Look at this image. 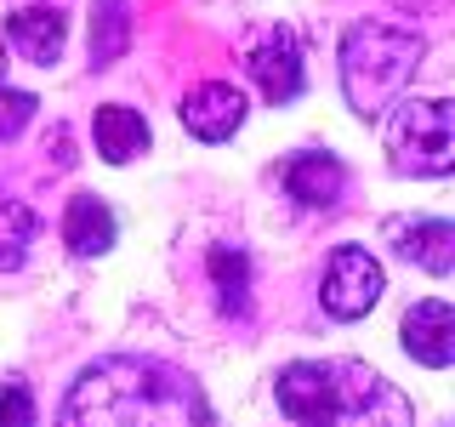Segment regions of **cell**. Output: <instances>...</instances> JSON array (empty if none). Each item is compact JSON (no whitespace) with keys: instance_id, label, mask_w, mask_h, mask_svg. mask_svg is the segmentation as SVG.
<instances>
[{"instance_id":"cell-1","label":"cell","mask_w":455,"mask_h":427,"mask_svg":"<svg viewBox=\"0 0 455 427\" xmlns=\"http://www.w3.org/2000/svg\"><path fill=\"white\" fill-rule=\"evenodd\" d=\"M57 427H205V405L154 359H103L75 376Z\"/></svg>"},{"instance_id":"cell-2","label":"cell","mask_w":455,"mask_h":427,"mask_svg":"<svg viewBox=\"0 0 455 427\" xmlns=\"http://www.w3.org/2000/svg\"><path fill=\"white\" fill-rule=\"evenodd\" d=\"M279 410L296 427H410L416 410L381 370L359 359H302L274 382Z\"/></svg>"},{"instance_id":"cell-3","label":"cell","mask_w":455,"mask_h":427,"mask_svg":"<svg viewBox=\"0 0 455 427\" xmlns=\"http://www.w3.org/2000/svg\"><path fill=\"white\" fill-rule=\"evenodd\" d=\"M421 68V35L393 23H353L341 40V85H347V109L376 120L398 103V92Z\"/></svg>"},{"instance_id":"cell-4","label":"cell","mask_w":455,"mask_h":427,"mask_svg":"<svg viewBox=\"0 0 455 427\" xmlns=\"http://www.w3.org/2000/svg\"><path fill=\"white\" fill-rule=\"evenodd\" d=\"M455 154V103L450 97H410L387 120V160L410 177H450Z\"/></svg>"},{"instance_id":"cell-5","label":"cell","mask_w":455,"mask_h":427,"mask_svg":"<svg viewBox=\"0 0 455 427\" xmlns=\"http://www.w3.org/2000/svg\"><path fill=\"white\" fill-rule=\"evenodd\" d=\"M381 291H387V274L364 246L331 251V268H324V285H319V302L331 319H364L381 302Z\"/></svg>"},{"instance_id":"cell-6","label":"cell","mask_w":455,"mask_h":427,"mask_svg":"<svg viewBox=\"0 0 455 427\" xmlns=\"http://www.w3.org/2000/svg\"><path fill=\"white\" fill-rule=\"evenodd\" d=\"M245 120V92L234 80H205L199 92L182 97V125L199 137V142H228Z\"/></svg>"},{"instance_id":"cell-7","label":"cell","mask_w":455,"mask_h":427,"mask_svg":"<svg viewBox=\"0 0 455 427\" xmlns=\"http://www.w3.org/2000/svg\"><path fill=\"white\" fill-rule=\"evenodd\" d=\"M245 63H251L256 85L267 92V103H296V92H302V46H296L291 28H267Z\"/></svg>"},{"instance_id":"cell-8","label":"cell","mask_w":455,"mask_h":427,"mask_svg":"<svg viewBox=\"0 0 455 427\" xmlns=\"http://www.w3.org/2000/svg\"><path fill=\"white\" fill-rule=\"evenodd\" d=\"M387 239L404 262H416L421 274H433V279H444L455 268V228L444 217H398L387 228Z\"/></svg>"},{"instance_id":"cell-9","label":"cell","mask_w":455,"mask_h":427,"mask_svg":"<svg viewBox=\"0 0 455 427\" xmlns=\"http://www.w3.org/2000/svg\"><path fill=\"white\" fill-rule=\"evenodd\" d=\"M341 182H347V171H341L336 154L307 149V154H296V160H284V194L307 211H331L341 199Z\"/></svg>"},{"instance_id":"cell-10","label":"cell","mask_w":455,"mask_h":427,"mask_svg":"<svg viewBox=\"0 0 455 427\" xmlns=\"http://www.w3.org/2000/svg\"><path fill=\"white\" fill-rule=\"evenodd\" d=\"M114 234H120V222H114V211L103 205L97 194H75L68 199V211H63V246L68 256H103L114 246Z\"/></svg>"},{"instance_id":"cell-11","label":"cell","mask_w":455,"mask_h":427,"mask_svg":"<svg viewBox=\"0 0 455 427\" xmlns=\"http://www.w3.org/2000/svg\"><path fill=\"white\" fill-rule=\"evenodd\" d=\"M404 348L416 353L421 365H433V370H444L450 365V342H455V313L450 302H416L404 313Z\"/></svg>"},{"instance_id":"cell-12","label":"cell","mask_w":455,"mask_h":427,"mask_svg":"<svg viewBox=\"0 0 455 427\" xmlns=\"http://www.w3.org/2000/svg\"><path fill=\"white\" fill-rule=\"evenodd\" d=\"M92 137H97V154H103L108 165H125V160H137V154L148 149V120H142L137 109L103 103L97 120H92Z\"/></svg>"},{"instance_id":"cell-13","label":"cell","mask_w":455,"mask_h":427,"mask_svg":"<svg viewBox=\"0 0 455 427\" xmlns=\"http://www.w3.org/2000/svg\"><path fill=\"white\" fill-rule=\"evenodd\" d=\"M6 46H18L28 63H57L63 52V12H46V6H23L6 18Z\"/></svg>"},{"instance_id":"cell-14","label":"cell","mask_w":455,"mask_h":427,"mask_svg":"<svg viewBox=\"0 0 455 427\" xmlns=\"http://www.w3.org/2000/svg\"><path fill=\"white\" fill-rule=\"evenodd\" d=\"M211 285H217V302L222 313H245L251 308V262H245V251H234V246H211Z\"/></svg>"},{"instance_id":"cell-15","label":"cell","mask_w":455,"mask_h":427,"mask_svg":"<svg viewBox=\"0 0 455 427\" xmlns=\"http://www.w3.org/2000/svg\"><path fill=\"white\" fill-rule=\"evenodd\" d=\"M132 40V6L125 0H97L92 12V68H108Z\"/></svg>"},{"instance_id":"cell-16","label":"cell","mask_w":455,"mask_h":427,"mask_svg":"<svg viewBox=\"0 0 455 427\" xmlns=\"http://www.w3.org/2000/svg\"><path fill=\"white\" fill-rule=\"evenodd\" d=\"M6 217H12V228L0 234V268H18L23 262V246L35 239V217H28L23 205H6Z\"/></svg>"},{"instance_id":"cell-17","label":"cell","mask_w":455,"mask_h":427,"mask_svg":"<svg viewBox=\"0 0 455 427\" xmlns=\"http://www.w3.org/2000/svg\"><path fill=\"white\" fill-rule=\"evenodd\" d=\"M0 427H35V393L23 382H6L0 388Z\"/></svg>"},{"instance_id":"cell-18","label":"cell","mask_w":455,"mask_h":427,"mask_svg":"<svg viewBox=\"0 0 455 427\" xmlns=\"http://www.w3.org/2000/svg\"><path fill=\"white\" fill-rule=\"evenodd\" d=\"M28 114H35V97L28 92H0V137H18Z\"/></svg>"},{"instance_id":"cell-19","label":"cell","mask_w":455,"mask_h":427,"mask_svg":"<svg viewBox=\"0 0 455 427\" xmlns=\"http://www.w3.org/2000/svg\"><path fill=\"white\" fill-rule=\"evenodd\" d=\"M0 75H6V46H0Z\"/></svg>"}]
</instances>
